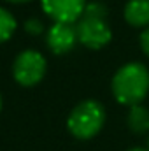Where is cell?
<instances>
[{
  "instance_id": "6da1fadb",
  "label": "cell",
  "mask_w": 149,
  "mask_h": 151,
  "mask_svg": "<svg viewBox=\"0 0 149 151\" xmlns=\"http://www.w3.org/2000/svg\"><path fill=\"white\" fill-rule=\"evenodd\" d=\"M148 91L149 72L139 62L123 65L112 77V93L119 104H125L130 107L137 106L146 99Z\"/></svg>"
},
{
  "instance_id": "7a4b0ae2",
  "label": "cell",
  "mask_w": 149,
  "mask_h": 151,
  "mask_svg": "<svg viewBox=\"0 0 149 151\" xmlns=\"http://www.w3.org/2000/svg\"><path fill=\"white\" fill-rule=\"evenodd\" d=\"M105 121V111L97 100H84L77 104L69 116V130L77 139H91L100 132Z\"/></svg>"
},
{
  "instance_id": "3957f363",
  "label": "cell",
  "mask_w": 149,
  "mask_h": 151,
  "mask_svg": "<svg viewBox=\"0 0 149 151\" xmlns=\"http://www.w3.org/2000/svg\"><path fill=\"white\" fill-rule=\"evenodd\" d=\"M75 30H77V40L90 49H100L107 46L112 39L111 27L107 25L105 18L98 16L82 14L77 21Z\"/></svg>"
},
{
  "instance_id": "277c9868",
  "label": "cell",
  "mask_w": 149,
  "mask_h": 151,
  "mask_svg": "<svg viewBox=\"0 0 149 151\" xmlns=\"http://www.w3.org/2000/svg\"><path fill=\"white\" fill-rule=\"evenodd\" d=\"M46 74V58L34 49L19 53L12 65V76L21 86H35Z\"/></svg>"
},
{
  "instance_id": "5b68a950",
  "label": "cell",
  "mask_w": 149,
  "mask_h": 151,
  "mask_svg": "<svg viewBox=\"0 0 149 151\" xmlns=\"http://www.w3.org/2000/svg\"><path fill=\"white\" fill-rule=\"evenodd\" d=\"M44 12L54 19V23H74L77 21L84 9L86 0H40Z\"/></svg>"
},
{
  "instance_id": "8992f818",
  "label": "cell",
  "mask_w": 149,
  "mask_h": 151,
  "mask_svg": "<svg viewBox=\"0 0 149 151\" xmlns=\"http://www.w3.org/2000/svg\"><path fill=\"white\" fill-rule=\"evenodd\" d=\"M77 42V30L72 23H54L47 30V47L54 55L69 53Z\"/></svg>"
},
{
  "instance_id": "52a82bcc",
  "label": "cell",
  "mask_w": 149,
  "mask_h": 151,
  "mask_svg": "<svg viewBox=\"0 0 149 151\" xmlns=\"http://www.w3.org/2000/svg\"><path fill=\"white\" fill-rule=\"evenodd\" d=\"M125 19L132 27H149V0H130L125 7Z\"/></svg>"
},
{
  "instance_id": "ba28073f",
  "label": "cell",
  "mask_w": 149,
  "mask_h": 151,
  "mask_svg": "<svg viewBox=\"0 0 149 151\" xmlns=\"http://www.w3.org/2000/svg\"><path fill=\"white\" fill-rule=\"evenodd\" d=\"M128 127L132 132L135 134H146L149 130V111L146 107H142L140 104L132 106L128 111Z\"/></svg>"
},
{
  "instance_id": "9c48e42d",
  "label": "cell",
  "mask_w": 149,
  "mask_h": 151,
  "mask_svg": "<svg viewBox=\"0 0 149 151\" xmlns=\"http://www.w3.org/2000/svg\"><path fill=\"white\" fill-rule=\"evenodd\" d=\"M14 30H16V19H14V16L7 9L0 7V44L12 37Z\"/></svg>"
},
{
  "instance_id": "30bf717a",
  "label": "cell",
  "mask_w": 149,
  "mask_h": 151,
  "mask_svg": "<svg viewBox=\"0 0 149 151\" xmlns=\"http://www.w3.org/2000/svg\"><path fill=\"white\" fill-rule=\"evenodd\" d=\"M25 30L28 32V34H32V35H39L42 30H44V25L39 21V19H28L27 23H25Z\"/></svg>"
},
{
  "instance_id": "8fae6325",
  "label": "cell",
  "mask_w": 149,
  "mask_h": 151,
  "mask_svg": "<svg viewBox=\"0 0 149 151\" xmlns=\"http://www.w3.org/2000/svg\"><path fill=\"white\" fill-rule=\"evenodd\" d=\"M140 47H142L144 55L149 56V27L144 28V32H142V35H140Z\"/></svg>"
},
{
  "instance_id": "7c38bea8",
  "label": "cell",
  "mask_w": 149,
  "mask_h": 151,
  "mask_svg": "<svg viewBox=\"0 0 149 151\" xmlns=\"http://www.w3.org/2000/svg\"><path fill=\"white\" fill-rule=\"evenodd\" d=\"M9 2H14V4H23V2H30V0H9Z\"/></svg>"
},
{
  "instance_id": "4fadbf2b",
  "label": "cell",
  "mask_w": 149,
  "mask_h": 151,
  "mask_svg": "<svg viewBox=\"0 0 149 151\" xmlns=\"http://www.w3.org/2000/svg\"><path fill=\"white\" fill-rule=\"evenodd\" d=\"M130 151H149V150H142V148H135V150H130Z\"/></svg>"
},
{
  "instance_id": "5bb4252c",
  "label": "cell",
  "mask_w": 149,
  "mask_h": 151,
  "mask_svg": "<svg viewBox=\"0 0 149 151\" xmlns=\"http://www.w3.org/2000/svg\"><path fill=\"white\" fill-rule=\"evenodd\" d=\"M0 109H2V97H0Z\"/></svg>"
}]
</instances>
